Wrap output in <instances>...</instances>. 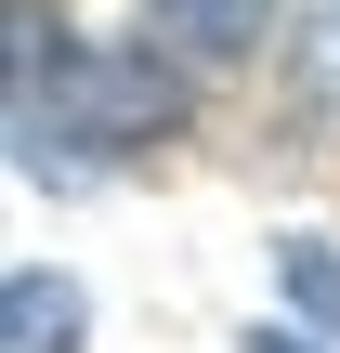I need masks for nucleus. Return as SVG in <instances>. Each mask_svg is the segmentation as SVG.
I'll return each instance as SVG.
<instances>
[{"mask_svg":"<svg viewBox=\"0 0 340 353\" xmlns=\"http://www.w3.org/2000/svg\"><path fill=\"white\" fill-rule=\"evenodd\" d=\"M249 353H328V341H301V327H249Z\"/></svg>","mask_w":340,"mask_h":353,"instance_id":"6","label":"nucleus"},{"mask_svg":"<svg viewBox=\"0 0 340 353\" xmlns=\"http://www.w3.org/2000/svg\"><path fill=\"white\" fill-rule=\"evenodd\" d=\"M52 39H66V26H52V0H0V105L52 65Z\"/></svg>","mask_w":340,"mask_h":353,"instance_id":"5","label":"nucleus"},{"mask_svg":"<svg viewBox=\"0 0 340 353\" xmlns=\"http://www.w3.org/2000/svg\"><path fill=\"white\" fill-rule=\"evenodd\" d=\"M262 26H275V0H144V39L183 65H249Z\"/></svg>","mask_w":340,"mask_h":353,"instance_id":"2","label":"nucleus"},{"mask_svg":"<svg viewBox=\"0 0 340 353\" xmlns=\"http://www.w3.org/2000/svg\"><path fill=\"white\" fill-rule=\"evenodd\" d=\"M79 327H92L79 275H0V353H79Z\"/></svg>","mask_w":340,"mask_h":353,"instance_id":"3","label":"nucleus"},{"mask_svg":"<svg viewBox=\"0 0 340 353\" xmlns=\"http://www.w3.org/2000/svg\"><path fill=\"white\" fill-rule=\"evenodd\" d=\"M0 118H13V131H39V144H79V157H144V144H170L183 92H170V65H144V52L52 39V65H39Z\"/></svg>","mask_w":340,"mask_h":353,"instance_id":"1","label":"nucleus"},{"mask_svg":"<svg viewBox=\"0 0 340 353\" xmlns=\"http://www.w3.org/2000/svg\"><path fill=\"white\" fill-rule=\"evenodd\" d=\"M275 288H288V314L314 341H340V249L328 236H275Z\"/></svg>","mask_w":340,"mask_h":353,"instance_id":"4","label":"nucleus"}]
</instances>
